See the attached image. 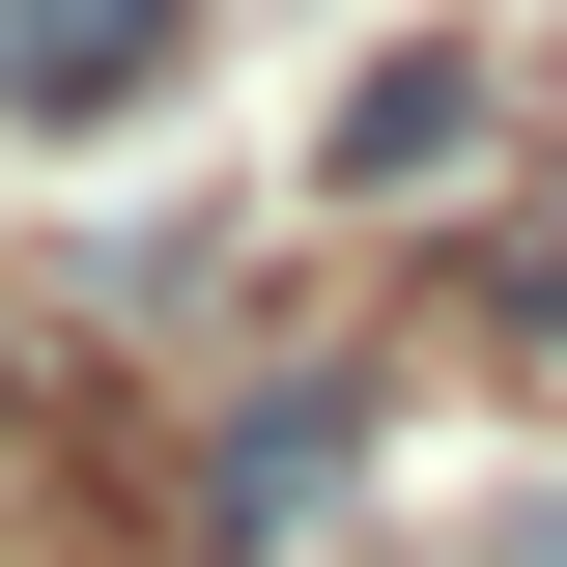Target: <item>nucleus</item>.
I'll use <instances>...</instances> for the list:
<instances>
[{"mask_svg":"<svg viewBox=\"0 0 567 567\" xmlns=\"http://www.w3.org/2000/svg\"><path fill=\"white\" fill-rule=\"evenodd\" d=\"M341 454H369V398H341V369H284V398L227 425V539H284V511L341 483Z\"/></svg>","mask_w":567,"mask_h":567,"instance_id":"3","label":"nucleus"},{"mask_svg":"<svg viewBox=\"0 0 567 567\" xmlns=\"http://www.w3.org/2000/svg\"><path fill=\"white\" fill-rule=\"evenodd\" d=\"M483 114H511L483 58H369V85H341V142H312V171H341V199H454V171H483Z\"/></svg>","mask_w":567,"mask_h":567,"instance_id":"2","label":"nucleus"},{"mask_svg":"<svg viewBox=\"0 0 567 567\" xmlns=\"http://www.w3.org/2000/svg\"><path fill=\"white\" fill-rule=\"evenodd\" d=\"M171 58H199V0H0V114L29 142H114Z\"/></svg>","mask_w":567,"mask_h":567,"instance_id":"1","label":"nucleus"}]
</instances>
